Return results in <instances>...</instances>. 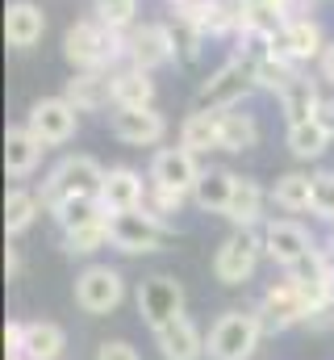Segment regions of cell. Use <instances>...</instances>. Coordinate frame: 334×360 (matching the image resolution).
<instances>
[{
  "label": "cell",
  "instance_id": "cell-42",
  "mask_svg": "<svg viewBox=\"0 0 334 360\" xmlns=\"http://www.w3.org/2000/svg\"><path fill=\"white\" fill-rule=\"evenodd\" d=\"M330 306H334V272H330Z\"/></svg>",
  "mask_w": 334,
  "mask_h": 360
},
{
  "label": "cell",
  "instance_id": "cell-39",
  "mask_svg": "<svg viewBox=\"0 0 334 360\" xmlns=\"http://www.w3.org/2000/svg\"><path fill=\"white\" fill-rule=\"evenodd\" d=\"M4 272H8V281H17V276H21V252H17V248H8V252H4Z\"/></svg>",
  "mask_w": 334,
  "mask_h": 360
},
{
  "label": "cell",
  "instance_id": "cell-3",
  "mask_svg": "<svg viewBox=\"0 0 334 360\" xmlns=\"http://www.w3.org/2000/svg\"><path fill=\"white\" fill-rule=\"evenodd\" d=\"M263 335L267 331L255 310H222L205 331V360H250Z\"/></svg>",
  "mask_w": 334,
  "mask_h": 360
},
{
  "label": "cell",
  "instance_id": "cell-15",
  "mask_svg": "<svg viewBox=\"0 0 334 360\" xmlns=\"http://www.w3.org/2000/svg\"><path fill=\"white\" fill-rule=\"evenodd\" d=\"M109 134L126 147H155L167 139V117L155 105L142 109H109Z\"/></svg>",
  "mask_w": 334,
  "mask_h": 360
},
{
  "label": "cell",
  "instance_id": "cell-19",
  "mask_svg": "<svg viewBox=\"0 0 334 360\" xmlns=\"http://www.w3.org/2000/svg\"><path fill=\"white\" fill-rule=\"evenodd\" d=\"M42 143L34 139V130L21 122V126H8V134H4V172L13 180H25L38 172V164H42Z\"/></svg>",
  "mask_w": 334,
  "mask_h": 360
},
{
  "label": "cell",
  "instance_id": "cell-27",
  "mask_svg": "<svg viewBox=\"0 0 334 360\" xmlns=\"http://www.w3.org/2000/svg\"><path fill=\"white\" fill-rule=\"evenodd\" d=\"M180 147H188L192 155L222 151V126H218V113H213V109H192V113L180 122Z\"/></svg>",
  "mask_w": 334,
  "mask_h": 360
},
{
  "label": "cell",
  "instance_id": "cell-2",
  "mask_svg": "<svg viewBox=\"0 0 334 360\" xmlns=\"http://www.w3.org/2000/svg\"><path fill=\"white\" fill-rule=\"evenodd\" d=\"M100 184H105V168H100L92 155H63V160L46 172L38 197H42V210H46V214H59L67 201L100 197Z\"/></svg>",
  "mask_w": 334,
  "mask_h": 360
},
{
  "label": "cell",
  "instance_id": "cell-11",
  "mask_svg": "<svg viewBox=\"0 0 334 360\" xmlns=\"http://www.w3.org/2000/svg\"><path fill=\"white\" fill-rule=\"evenodd\" d=\"M134 302H138V314H142V323H147L151 331H159L163 323H171V319H180V314H184V302H188V293H184V285H180L175 276L155 272V276H147V281L138 285Z\"/></svg>",
  "mask_w": 334,
  "mask_h": 360
},
{
  "label": "cell",
  "instance_id": "cell-17",
  "mask_svg": "<svg viewBox=\"0 0 334 360\" xmlns=\"http://www.w3.org/2000/svg\"><path fill=\"white\" fill-rule=\"evenodd\" d=\"M42 34H46V13H42V4H34V0H13V4L4 8V42H8L13 51L38 46Z\"/></svg>",
  "mask_w": 334,
  "mask_h": 360
},
{
  "label": "cell",
  "instance_id": "cell-1",
  "mask_svg": "<svg viewBox=\"0 0 334 360\" xmlns=\"http://www.w3.org/2000/svg\"><path fill=\"white\" fill-rule=\"evenodd\" d=\"M63 59L76 72H117L126 68V34L109 30L96 17H80L63 34Z\"/></svg>",
  "mask_w": 334,
  "mask_h": 360
},
{
  "label": "cell",
  "instance_id": "cell-25",
  "mask_svg": "<svg viewBox=\"0 0 334 360\" xmlns=\"http://www.w3.org/2000/svg\"><path fill=\"white\" fill-rule=\"evenodd\" d=\"M155 105V72H142L134 63L113 72V109H142Z\"/></svg>",
  "mask_w": 334,
  "mask_h": 360
},
{
  "label": "cell",
  "instance_id": "cell-26",
  "mask_svg": "<svg viewBox=\"0 0 334 360\" xmlns=\"http://www.w3.org/2000/svg\"><path fill=\"white\" fill-rule=\"evenodd\" d=\"M272 197H267V188L259 184L255 176H239V188H234V201H230V210H226V218H230V226L234 231H255L259 222H263V205H267Z\"/></svg>",
  "mask_w": 334,
  "mask_h": 360
},
{
  "label": "cell",
  "instance_id": "cell-14",
  "mask_svg": "<svg viewBox=\"0 0 334 360\" xmlns=\"http://www.w3.org/2000/svg\"><path fill=\"white\" fill-rule=\"evenodd\" d=\"M201 155H192L188 147H159L155 155H151V172L147 180L151 184H159V188H171V193H184V197H192V188H196V180H201Z\"/></svg>",
  "mask_w": 334,
  "mask_h": 360
},
{
  "label": "cell",
  "instance_id": "cell-30",
  "mask_svg": "<svg viewBox=\"0 0 334 360\" xmlns=\"http://www.w3.org/2000/svg\"><path fill=\"white\" fill-rule=\"evenodd\" d=\"M218 126H222V151L243 155L250 147H259V122H255V113H243V105L239 109H222Z\"/></svg>",
  "mask_w": 334,
  "mask_h": 360
},
{
  "label": "cell",
  "instance_id": "cell-7",
  "mask_svg": "<svg viewBox=\"0 0 334 360\" xmlns=\"http://www.w3.org/2000/svg\"><path fill=\"white\" fill-rule=\"evenodd\" d=\"M263 260V235L255 231H230L222 248L213 252V276L222 285H247Z\"/></svg>",
  "mask_w": 334,
  "mask_h": 360
},
{
  "label": "cell",
  "instance_id": "cell-24",
  "mask_svg": "<svg viewBox=\"0 0 334 360\" xmlns=\"http://www.w3.org/2000/svg\"><path fill=\"white\" fill-rule=\"evenodd\" d=\"M67 352V331L51 319H29L21 335V356L25 360H63Z\"/></svg>",
  "mask_w": 334,
  "mask_h": 360
},
{
  "label": "cell",
  "instance_id": "cell-23",
  "mask_svg": "<svg viewBox=\"0 0 334 360\" xmlns=\"http://www.w3.org/2000/svg\"><path fill=\"white\" fill-rule=\"evenodd\" d=\"M267 197H272V205L280 210V214H309L314 210V172H301V168H293V172H284V176H276V184L267 188Z\"/></svg>",
  "mask_w": 334,
  "mask_h": 360
},
{
  "label": "cell",
  "instance_id": "cell-10",
  "mask_svg": "<svg viewBox=\"0 0 334 360\" xmlns=\"http://www.w3.org/2000/svg\"><path fill=\"white\" fill-rule=\"evenodd\" d=\"M326 46H330V42H326V34H322V25H318L314 17H305V13H293V17H288V21L280 25V34L272 38V55H280V59H288L293 68H305V63H318Z\"/></svg>",
  "mask_w": 334,
  "mask_h": 360
},
{
  "label": "cell",
  "instance_id": "cell-8",
  "mask_svg": "<svg viewBox=\"0 0 334 360\" xmlns=\"http://www.w3.org/2000/svg\"><path fill=\"white\" fill-rule=\"evenodd\" d=\"M126 302V276L109 264H88L76 276V306L92 319H105L113 314L117 306Z\"/></svg>",
  "mask_w": 334,
  "mask_h": 360
},
{
  "label": "cell",
  "instance_id": "cell-29",
  "mask_svg": "<svg viewBox=\"0 0 334 360\" xmlns=\"http://www.w3.org/2000/svg\"><path fill=\"white\" fill-rule=\"evenodd\" d=\"M38 214H46L38 188H25V184L8 188V197H4V231H8V239L25 235V231L38 222Z\"/></svg>",
  "mask_w": 334,
  "mask_h": 360
},
{
  "label": "cell",
  "instance_id": "cell-41",
  "mask_svg": "<svg viewBox=\"0 0 334 360\" xmlns=\"http://www.w3.org/2000/svg\"><path fill=\"white\" fill-rule=\"evenodd\" d=\"M322 248H326V256H330V260H334V226H330V239H326Z\"/></svg>",
  "mask_w": 334,
  "mask_h": 360
},
{
  "label": "cell",
  "instance_id": "cell-38",
  "mask_svg": "<svg viewBox=\"0 0 334 360\" xmlns=\"http://www.w3.org/2000/svg\"><path fill=\"white\" fill-rule=\"evenodd\" d=\"M318 80L334 89V42L326 46V51H322V59H318Z\"/></svg>",
  "mask_w": 334,
  "mask_h": 360
},
{
  "label": "cell",
  "instance_id": "cell-35",
  "mask_svg": "<svg viewBox=\"0 0 334 360\" xmlns=\"http://www.w3.org/2000/svg\"><path fill=\"white\" fill-rule=\"evenodd\" d=\"M318 222L334 226V168L314 172V210H309Z\"/></svg>",
  "mask_w": 334,
  "mask_h": 360
},
{
  "label": "cell",
  "instance_id": "cell-12",
  "mask_svg": "<svg viewBox=\"0 0 334 360\" xmlns=\"http://www.w3.org/2000/svg\"><path fill=\"white\" fill-rule=\"evenodd\" d=\"M259 235H263V256L284 272L318 248V239L309 235V226H301L297 218H267Z\"/></svg>",
  "mask_w": 334,
  "mask_h": 360
},
{
  "label": "cell",
  "instance_id": "cell-33",
  "mask_svg": "<svg viewBox=\"0 0 334 360\" xmlns=\"http://www.w3.org/2000/svg\"><path fill=\"white\" fill-rule=\"evenodd\" d=\"M92 17L105 21L109 30L126 34L138 25V0H92Z\"/></svg>",
  "mask_w": 334,
  "mask_h": 360
},
{
  "label": "cell",
  "instance_id": "cell-34",
  "mask_svg": "<svg viewBox=\"0 0 334 360\" xmlns=\"http://www.w3.org/2000/svg\"><path fill=\"white\" fill-rule=\"evenodd\" d=\"M171 38H175V59H184V63H196V59H201L205 34H201L192 21H184V17H171Z\"/></svg>",
  "mask_w": 334,
  "mask_h": 360
},
{
  "label": "cell",
  "instance_id": "cell-6",
  "mask_svg": "<svg viewBox=\"0 0 334 360\" xmlns=\"http://www.w3.org/2000/svg\"><path fill=\"white\" fill-rule=\"evenodd\" d=\"M25 126H29L34 139L51 151V147H63V143L76 139V130H80V109H76L67 96H42V101L29 105Z\"/></svg>",
  "mask_w": 334,
  "mask_h": 360
},
{
  "label": "cell",
  "instance_id": "cell-4",
  "mask_svg": "<svg viewBox=\"0 0 334 360\" xmlns=\"http://www.w3.org/2000/svg\"><path fill=\"white\" fill-rule=\"evenodd\" d=\"M175 226L159 222L147 205L142 210H126V214H109V248H117L121 256H151L163 252L167 235Z\"/></svg>",
  "mask_w": 334,
  "mask_h": 360
},
{
  "label": "cell",
  "instance_id": "cell-37",
  "mask_svg": "<svg viewBox=\"0 0 334 360\" xmlns=\"http://www.w3.org/2000/svg\"><path fill=\"white\" fill-rule=\"evenodd\" d=\"M96 360H142L134 352V344H126V340H100L96 344Z\"/></svg>",
  "mask_w": 334,
  "mask_h": 360
},
{
  "label": "cell",
  "instance_id": "cell-13",
  "mask_svg": "<svg viewBox=\"0 0 334 360\" xmlns=\"http://www.w3.org/2000/svg\"><path fill=\"white\" fill-rule=\"evenodd\" d=\"M171 59H175L171 21H142V25L126 30V63H134L142 72H159Z\"/></svg>",
  "mask_w": 334,
  "mask_h": 360
},
{
  "label": "cell",
  "instance_id": "cell-21",
  "mask_svg": "<svg viewBox=\"0 0 334 360\" xmlns=\"http://www.w3.org/2000/svg\"><path fill=\"white\" fill-rule=\"evenodd\" d=\"M234 188H239V172H230V168H205L201 180H196V188H192V205L201 214H222L226 218V210L234 201Z\"/></svg>",
  "mask_w": 334,
  "mask_h": 360
},
{
  "label": "cell",
  "instance_id": "cell-32",
  "mask_svg": "<svg viewBox=\"0 0 334 360\" xmlns=\"http://www.w3.org/2000/svg\"><path fill=\"white\" fill-rule=\"evenodd\" d=\"M297 72H301V68H293L288 59H280V55H272V51H267L263 59H255V84L267 89V92H276V96L284 92V84H288Z\"/></svg>",
  "mask_w": 334,
  "mask_h": 360
},
{
  "label": "cell",
  "instance_id": "cell-40",
  "mask_svg": "<svg viewBox=\"0 0 334 360\" xmlns=\"http://www.w3.org/2000/svg\"><path fill=\"white\" fill-rule=\"evenodd\" d=\"M314 117H318V122H322V126H326V130L334 134V101H322V109H318Z\"/></svg>",
  "mask_w": 334,
  "mask_h": 360
},
{
  "label": "cell",
  "instance_id": "cell-5",
  "mask_svg": "<svg viewBox=\"0 0 334 360\" xmlns=\"http://www.w3.org/2000/svg\"><path fill=\"white\" fill-rule=\"evenodd\" d=\"M255 89H259V84H255V63L243 59V55H230L209 80H201V89H196V109H213V113L239 109Z\"/></svg>",
  "mask_w": 334,
  "mask_h": 360
},
{
  "label": "cell",
  "instance_id": "cell-9",
  "mask_svg": "<svg viewBox=\"0 0 334 360\" xmlns=\"http://www.w3.org/2000/svg\"><path fill=\"white\" fill-rule=\"evenodd\" d=\"M255 314H259V323H263L267 335H280V331H293V327H305V323H309V306H305L301 289H297L288 276L263 289Z\"/></svg>",
  "mask_w": 334,
  "mask_h": 360
},
{
  "label": "cell",
  "instance_id": "cell-20",
  "mask_svg": "<svg viewBox=\"0 0 334 360\" xmlns=\"http://www.w3.org/2000/svg\"><path fill=\"white\" fill-rule=\"evenodd\" d=\"M63 96H67L80 113L113 109V72H72Z\"/></svg>",
  "mask_w": 334,
  "mask_h": 360
},
{
  "label": "cell",
  "instance_id": "cell-43",
  "mask_svg": "<svg viewBox=\"0 0 334 360\" xmlns=\"http://www.w3.org/2000/svg\"><path fill=\"white\" fill-rule=\"evenodd\" d=\"M167 4H171V8H175V4H184V0H167Z\"/></svg>",
  "mask_w": 334,
  "mask_h": 360
},
{
  "label": "cell",
  "instance_id": "cell-31",
  "mask_svg": "<svg viewBox=\"0 0 334 360\" xmlns=\"http://www.w3.org/2000/svg\"><path fill=\"white\" fill-rule=\"evenodd\" d=\"M109 248V214L105 218H92V222H80L72 231H63V252L67 256H92Z\"/></svg>",
  "mask_w": 334,
  "mask_h": 360
},
{
  "label": "cell",
  "instance_id": "cell-16",
  "mask_svg": "<svg viewBox=\"0 0 334 360\" xmlns=\"http://www.w3.org/2000/svg\"><path fill=\"white\" fill-rule=\"evenodd\" d=\"M147 193H151V180H142L138 168L130 164H117L105 172V184H100V205L109 214H126V210H142L147 205Z\"/></svg>",
  "mask_w": 334,
  "mask_h": 360
},
{
  "label": "cell",
  "instance_id": "cell-18",
  "mask_svg": "<svg viewBox=\"0 0 334 360\" xmlns=\"http://www.w3.org/2000/svg\"><path fill=\"white\" fill-rule=\"evenodd\" d=\"M155 344H159V356L163 360H205V331L188 314L163 323L155 331Z\"/></svg>",
  "mask_w": 334,
  "mask_h": 360
},
{
  "label": "cell",
  "instance_id": "cell-28",
  "mask_svg": "<svg viewBox=\"0 0 334 360\" xmlns=\"http://www.w3.org/2000/svg\"><path fill=\"white\" fill-rule=\"evenodd\" d=\"M330 143H334V134L322 126V122H318V117L297 122V126H288V130H284V147H288V155H293V160H301V164L322 160Z\"/></svg>",
  "mask_w": 334,
  "mask_h": 360
},
{
  "label": "cell",
  "instance_id": "cell-22",
  "mask_svg": "<svg viewBox=\"0 0 334 360\" xmlns=\"http://www.w3.org/2000/svg\"><path fill=\"white\" fill-rule=\"evenodd\" d=\"M280 101V113H284V122L288 126H297V122H309L318 109H322V89H318V80L314 76H305V72H297L288 84H284V92L276 96Z\"/></svg>",
  "mask_w": 334,
  "mask_h": 360
},
{
  "label": "cell",
  "instance_id": "cell-36",
  "mask_svg": "<svg viewBox=\"0 0 334 360\" xmlns=\"http://www.w3.org/2000/svg\"><path fill=\"white\" fill-rule=\"evenodd\" d=\"M184 201H188L184 193H171V188H159V184H151V193H147V210H151L159 222H167V226H175L171 218L184 210Z\"/></svg>",
  "mask_w": 334,
  "mask_h": 360
}]
</instances>
